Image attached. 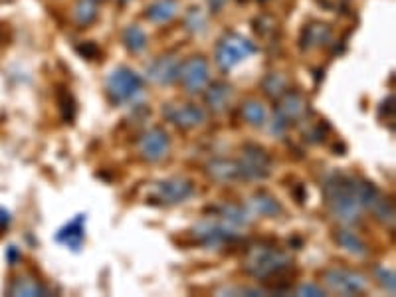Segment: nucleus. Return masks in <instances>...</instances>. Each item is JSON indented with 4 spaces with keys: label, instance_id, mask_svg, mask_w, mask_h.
Segmentation results:
<instances>
[{
    "label": "nucleus",
    "instance_id": "obj_35",
    "mask_svg": "<svg viewBox=\"0 0 396 297\" xmlns=\"http://www.w3.org/2000/svg\"><path fill=\"white\" fill-rule=\"evenodd\" d=\"M6 258H8V262H11V264H14V262L18 260V250H16V246H11V248H8Z\"/></svg>",
    "mask_w": 396,
    "mask_h": 297
},
{
    "label": "nucleus",
    "instance_id": "obj_19",
    "mask_svg": "<svg viewBox=\"0 0 396 297\" xmlns=\"http://www.w3.org/2000/svg\"><path fill=\"white\" fill-rule=\"evenodd\" d=\"M250 208L252 213L261 214V216H270V218L282 214V204L276 201L271 194H268V192H258V194H254L250 198Z\"/></svg>",
    "mask_w": 396,
    "mask_h": 297
},
{
    "label": "nucleus",
    "instance_id": "obj_12",
    "mask_svg": "<svg viewBox=\"0 0 396 297\" xmlns=\"http://www.w3.org/2000/svg\"><path fill=\"white\" fill-rule=\"evenodd\" d=\"M155 192L156 198L163 201V204H180V202L190 198V194H192V182L187 181V179H180V177H175V179L159 182Z\"/></svg>",
    "mask_w": 396,
    "mask_h": 297
},
{
    "label": "nucleus",
    "instance_id": "obj_4",
    "mask_svg": "<svg viewBox=\"0 0 396 297\" xmlns=\"http://www.w3.org/2000/svg\"><path fill=\"white\" fill-rule=\"evenodd\" d=\"M143 89V80L129 68H117L107 75V94L115 103L131 101Z\"/></svg>",
    "mask_w": 396,
    "mask_h": 297
},
{
    "label": "nucleus",
    "instance_id": "obj_38",
    "mask_svg": "<svg viewBox=\"0 0 396 297\" xmlns=\"http://www.w3.org/2000/svg\"><path fill=\"white\" fill-rule=\"evenodd\" d=\"M117 2H119V4H127L129 0H117Z\"/></svg>",
    "mask_w": 396,
    "mask_h": 297
},
{
    "label": "nucleus",
    "instance_id": "obj_7",
    "mask_svg": "<svg viewBox=\"0 0 396 297\" xmlns=\"http://www.w3.org/2000/svg\"><path fill=\"white\" fill-rule=\"evenodd\" d=\"M178 80L182 82L185 89L188 94H198L202 91L210 80V68L209 62L202 56H192L187 62L180 64V72H178Z\"/></svg>",
    "mask_w": 396,
    "mask_h": 297
},
{
    "label": "nucleus",
    "instance_id": "obj_17",
    "mask_svg": "<svg viewBox=\"0 0 396 297\" xmlns=\"http://www.w3.org/2000/svg\"><path fill=\"white\" fill-rule=\"evenodd\" d=\"M178 14V2L177 0H155L149 8L145 16L147 20L156 22V24H165L171 22Z\"/></svg>",
    "mask_w": 396,
    "mask_h": 297
},
{
    "label": "nucleus",
    "instance_id": "obj_16",
    "mask_svg": "<svg viewBox=\"0 0 396 297\" xmlns=\"http://www.w3.org/2000/svg\"><path fill=\"white\" fill-rule=\"evenodd\" d=\"M206 170H209L210 177L218 182H232L236 181V179H240V167H238V163H234V160H228V159L210 160Z\"/></svg>",
    "mask_w": 396,
    "mask_h": 297
},
{
    "label": "nucleus",
    "instance_id": "obj_21",
    "mask_svg": "<svg viewBox=\"0 0 396 297\" xmlns=\"http://www.w3.org/2000/svg\"><path fill=\"white\" fill-rule=\"evenodd\" d=\"M335 242L341 246V248H345L349 254L359 255V258L369 254V246L357 234L351 232V230H337L335 232Z\"/></svg>",
    "mask_w": 396,
    "mask_h": 297
},
{
    "label": "nucleus",
    "instance_id": "obj_29",
    "mask_svg": "<svg viewBox=\"0 0 396 297\" xmlns=\"http://www.w3.org/2000/svg\"><path fill=\"white\" fill-rule=\"evenodd\" d=\"M185 22H187V28L190 32L194 34H204L206 32V16H204V12L200 11V8H190L187 12V16H185Z\"/></svg>",
    "mask_w": 396,
    "mask_h": 297
},
{
    "label": "nucleus",
    "instance_id": "obj_14",
    "mask_svg": "<svg viewBox=\"0 0 396 297\" xmlns=\"http://www.w3.org/2000/svg\"><path fill=\"white\" fill-rule=\"evenodd\" d=\"M307 111V103L303 99L302 94L297 91H285L282 97H280V106H278V115H282L290 125L293 121H299Z\"/></svg>",
    "mask_w": 396,
    "mask_h": 297
},
{
    "label": "nucleus",
    "instance_id": "obj_24",
    "mask_svg": "<svg viewBox=\"0 0 396 297\" xmlns=\"http://www.w3.org/2000/svg\"><path fill=\"white\" fill-rule=\"evenodd\" d=\"M123 44H125V48L129 52L141 53L147 48V34L143 32L141 26L131 24V26H127L125 30H123Z\"/></svg>",
    "mask_w": 396,
    "mask_h": 297
},
{
    "label": "nucleus",
    "instance_id": "obj_34",
    "mask_svg": "<svg viewBox=\"0 0 396 297\" xmlns=\"http://www.w3.org/2000/svg\"><path fill=\"white\" fill-rule=\"evenodd\" d=\"M287 127H290V123H287L282 115L276 113L273 121H271V133H273V135H283V133L287 131Z\"/></svg>",
    "mask_w": 396,
    "mask_h": 297
},
{
    "label": "nucleus",
    "instance_id": "obj_30",
    "mask_svg": "<svg viewBox=\"0 0 396 297\" xmlns=\"http://www.w3.org/2000/svg\"><path fill=\"white\" fill-rule=\"evenodd\" d=\"M60 111H62V117L66 123H72L73 117H75V101H73L72 94H68L66 89H60Z\"/></svg>",
    "mask_w": 396,
    "mask_h": 297
},
{
    "label": "nucleus",
    "instance_id": "obj_22",
    "mask_svg": "<svg viewBox=\"0 0 396 297\" xmlns=\"http://www.w3.org/2000/svg\"><path fill=\"white\" fill-rule=\"evenodd\" d=\"M354 196L361 208L371 210L375 206V202L383 196V192L378 191V187L369 181H354Z\"/></svg>",
    "mask_w": 396,
    "mask_h": 297
},
{
    "label": "nucleus",
    "instance_id": "obj_33",
    "mask_svg": "<svg viewBox=\"0 0 396 297\" xmlns=\"http://www.w3.org/2000/svg\"><path fill=\"white\" fill-rule=\"evenodd\" d=\"M78 52L82 53L84 58H87V60H95L99 56V46L94 42H85L82 46H78Z\"/></svg>",
    "mask_w": 396,
    "mask_h": 297
},
{
    "label": "nucleus",
    "instance_id": "obj_37",
    "mask_svg": "<svg viewBox=\"0 0 396 297\" xmlns=\"http://www.w3.org/2000/svg\"><path fill=\"white\" fill-rule=\"evenodd\" d=\"M209 4H210V8L214 12H218L224 4H226V0H209Z\"/></svg>",
    "mask_w": 396,
    "mask_h": 297
},
{
    "label": "nucleus",
    "instance_id": "obj_27",
    "mask_svg": "<svg viewBox=\"0 0 396 297\" xmlns=\"http://www.w3.org/2000/svg\"><path fill=\"white\" fill-rule=\"evenodd\" d=\"M261 87H264L266 96H270L271 99H280L287 89V80L283 74L273 72V74L266 75V80L261 82Z\"/></svg>",
    "mask_w": 396,
    "mask_h": 297
},
{
    "label": "nucleus",
    "instance_id": "obj_6",
    "mask_svg": "<svg viewBox=\"0 0 396 297\" xmlns=\"http://www.w3.org/2000/svg\"><path fill=\"white\" fill-rule=\"evenodd\" d=\"M325 284L335 293H343V296H359L366 289L365 276L343 270V267H331L325 272Z\"/></svg>",
    "mask_w": 396,
    "mask_h": 297
},
{
    "label": "nucleus",
    "instance_id": "obj_20",
    "mask_svg": "<svg viewBox=\"0 0 396 297\" xmlns=\"http://www.w3.org/2000/svg\"><path fill=\"white\" fill-rule=\"evenodd\" d=\"M11 296L38 297V296H50V291H48V289H46V287H44L40 282H36V279H30V277H26V276H20V277H16V279L12 282Z\"/></svg>",
    "mask_w": 396,
    "mask_h": 297
},
{
    "label": "nucleus",
    "instance_id": "obj_26",
    "mask_svg": "<svg viewBox=\"0 0 396 297\" xmlns=\"http://www.w3.org/2000/svg\"><path fill=\"white\" fill-rule=\"evenodd\" d=\"M97 18V6L94 0H78L75 8H73V20L80 26H89Z\"/></svg>",
    "mask_w": 396,
    "mask_h": 297
},
{
    "label": "nucleus",
    "instance_id": "obj_39",
    "mask_svg": "<svg viewBox=\"0 0 396 297\" xmlns=\"http://www.w3.org/2000/svg\"><path fill=\"white\" fill-rule=\"evenodd\" d=\"M94 2H101V0H94Z\"/></svg>",
    "mask_w": 396,
    "mask_h": 297
},
{
    "label": "nucleus",
    "instance_id": "obj_2",
    "mask_svg": "<svg viewBox=\"0 0 396 297\" xmlns=\"http://www.w3.org/2000/svg\"><path fill=\"white\" fill-rule=\"evenodd\" d=\"M292 258L278 250V248H254L246 260V272L256 279H270L273 276H282L292 267Z\"/></svg>",
    "mask_w": 396,
    "mask_h": 297
},
{
    "label": "nucleus",
    "instance_id": "obj_15",
    "mask_svg": "<svg viewBox=\"0 0 396 297\" xmlns=\"http://www.w3.org/2000/svg\"><path fill=\"white\" fill-rule=\"evenodd\" d=\"M333 38V30L329 24L323 22H313L307 24L302 32V48L303 50H313V48H321L325 44L331 42Z\"/></svg>",
    "mask_w": 396,
    "mask_h": 297
},
{
    "label": "nucleus",
    "instance_id": "obj_23",
    "mask_svg": "<svg viewBox=\"0 0 396 297\" xmlns=\"http://www.w3.org/2000/svg\"><path fill=\"white\" fill-rule=\"evenodd\" d=\"M220 216L224 218V222H228L230 226H248L252 222L250 213L246 210V206L240 204H224L220 208Z\"/></svg>",
    "mask_w": 396,
    "mask_h": 297
},
{
    "label": "nucleus",
    "instance_id": "obj_3",
    "mask_svg": "<svg viewBox=\"0 0 396 297\" xmlns=\"http://www.w3.org/2000/svg\"><path fill=\"white\" fill-rule=\"evenodd\" d=\"M256 44L240 34H226L216 46V64L222 72H230L234 65L256 53Z\"/></svg>",
    "mask_w": 396,
    "mask_h": 297
},
{
    "label": "nucleus",
    "instance_id": "obj_36",
    "mask_svg": "<svg viewBox=\"0 0 396 297\" xmlns=\"http://www.w3.org/2000/svg\"><path fill=\"white\" fill-rule=\"evenodd\" d=\"M8 222H11V214L0 208V230H2V228H4V226H6Z\"/></svg>",
    "mask_w": 396,
    "mask_h": 297
},
{
    "label": "nucleus",
    "instance_id": "obj_5",
    "mask_svg": "<svg viewBox=\"0 0 396 297\" xmlns=\"http://www.w3.org/2000/svg\"><path fill=\"white\" fill-rule=\"evenodd\" d=\"M238 167H240V179L261 181L270 177L271 159L266 148H261L260 145H246L242 151V160L238 163Z\"/></svg>",
    "mask_w": 396,
    "mask_h": 297
},
{
    "label": "nucleus",
    "instance_id": "obj_18",
    "mask_svg": "<svg viewBox=\"0 0 396 297\" xmlns=\"http://www.w3.org/2000/svg\"><path fill=\"white\" fill-rule=\"evenodd\" d=\"M230 97H232V87L224 82H214L206 91V103L212 111H224L228 106Z\"/></svg>",
    "mask_w": 396,
    "mask_h": 297
},
{
    "label": "nucleus",
    "instance_id": "obj_11",
    "mask_svg": "<svg viewBox=\"0 0 396 297\" xmlns=\"http://www.w3.org/2000/svg\"><path fill=\"white\" fill-rule=\"evenodd\" d=\"M180 60L177 56H161L155 62L147 65V77L159 85H171L178 80L180 72Z\"/></svg>",
    "mask_w": 396,
    "mask_h": 297
},
{
    "label": "nucleus",
    "instance_id": "obj_10",
    "mask_svg": "<svg viewBox=\"0 0 396 297\" xmlns=\"http://www.w3.org/2000/svg\"><path fill=\"white\" fill-rule=\"evenodd\" d=\"M163 113L171 123L180 129H192L202 125L206 121V111L194 103H182V106H167Z\"/></svg>",
    "mask_w": 396,
    "mask_h": 297
},
{
    "label": "nucleus",
    "instance_id": "obj_9",
    "mask_svg": "<svg viewBox=\"0 0 396 297\" xmlns=\"http://www.w3.org/2000/svg\"><path fill=\"white\" fill-rule=\"evenodd\" d=\"M171 147L167 131L163 127H153L147 131L143 137L139 139V151L143 155V159L156 163V160L165 159Z\"/></svg>",
    "mask_w": 396,
    "mask_h": 297
},
{
    "label": "nucleus",
    "instance_id": "obj_28",
    "mask_svg": "<svg viewBox=\"0 0 396 297\" xmlns=\"http://www.w3.org/2000/svg\"><path fill=\"white\" fill-rule=\"evenodd\" d=\"M371 210L375 213L376 220H380V222L386 224V226H395V204H392L390 198L380 196Z\"/></svg>",
    "mask_w": 396,
    "mask_h": 297
},
{
    "label": "nucleus",
    "instance_id": "obj_25",
    "mask_svg": "<svg viewBox=\"0 0 396 297\" xmlns=\"http://www.w3.org/2000/svg\"><path fill=\"white\" fill-rule=\"evenodd\" d=\"M242 115L254 127H264L268 123V111L260 101H246L242 107Z\"/></svg>",
    "mask_w": 396,
    "mask_h": 297
},
{
    "label": "nucleus",
    "instance_id": "obj_32",
    "mask_svg": "<svg viewBox=\"0 0 396 297\" xmlns=\"http://www.w3.org/2000/svg\"><path fill=\"white\" fill-rule=\"evenodd\" d=\"M297 296H302V297H309V296L323 297L325 291L319 286H315V284H303V286L297 289Z\"/></svg>",
    "mask_w": 396,
    "mask_h": 297
},
{
    "label": "nucleus",
    "instance_id": "obj_13",
    "mask_svg": "<svg viewBox=\"0 0 396 297\" xmlns=\"http://www.w3.org/2000/svg\"><path fill=\"white\" fill-rule=\"evenodd\" d=\"M84 224H85V214H78L72 222L66 224L60 232L56 234V242L66 244L73 252H80L82 244H84Z\"/></svg>",
    "mask_w": 396,
    "mask_h": 297
},
{
    "label": "nucleus",
    "instance_id": "obj_1",
    "mask_svg": "<svg viewBox=\"0 0 396 297\" xmlns=\"http://www.w3.org/2000/svg\"><path fill=\"white\" fill-rule=\"evenodd\" d=\"M354 181L357 179L341 172H329L323 181L325 202L335 218L343 224H357L361 220L363 208L354 196Z\"/></svg>",
    "mask_w": 396,
    "mask_h": 297
},
{
    "label": "nucleus",
    "instance_id": "obj_31",
    "mask_svg": "<svg viewBox=\"0 0 396 297\" xmlns=\"http://www.w3.org/2000/svg\"><path fill=\"white\" fill-rule=\"evenodd\" d=\"M376 277L380 282V286L388 289L390 293L396 291V282H395V272L392 270H376Z\"/></svg>",
    "mask_w": 396,
    "mask_h": 297
},
{
    "label": "nucleus",
    "instance_id": "obj_8",
    "mask_svg": "<svg viewBox=\"0 0 396 297\" xmlns=\"http://www.w3.org/2000/svg\"><path fill=\"white\" fill-rule=\"evenodd\" d=\"M194 236L198 238V242H202L204 246L218 248V246L236 240L238 232L228 222H200L198 226H194Z\"/></svg>",
    "mask_w": 396,
    "mask_h": 297
}]
</instances>
